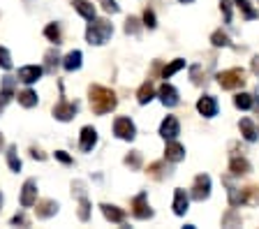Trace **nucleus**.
I'll return each instance as SVG.
<instances>
[{
  "mask_svg": "<svg viewBox=\"0 0 259 229\" xmlns=\"http://www.w3.org/2000/svg\"><path fill=\"white\" fill-rule=\"evenodd\" d=\"M79 220L81 222H88V220H91V202H88L83 195L79 197Z\"/></svg>",
  "mask_w": 259,
  "mask_h": 229,
  "instance_id": "obj_31",
  "label": "nucleus"
},
{
  "mask_svg": "<svg viewBox=\"0 0 259 229\" xmlns=\"http://www.w3.org/2000/svg\"><path fill=\"white\" fill-rule=\"evenodd\" d=\"M0 208H3V195H0Z\"/></svg>",
  "mask_w": 259,
  "mask_h": 229,
  "instance_id": "obj_47",
  "label": "nucleus"
},
{
  "mask_svg": "<svg viewBox=\"0 0 259 229\" xmlns=\"http://www.w3.org/2000/svg\"><path fill=\"white\" fill-rule=\"evenodd\" d=\"M72 5H74V10L79 12L86 21H93V19H95V5H93V3H88V0H74Z\"/></svg>",
  "mask_w": 259,
  "mask_h": 229,
  "instance_id": "obj_22",
  "label": "nucleus"
},
{
  "mask_svg": "<svg viewBox=\"0 0 259 229\" xmlns=\"http://www.w3.org/2000/svg\"><path fill=\"white\" fill-rule=\"evenodd\" d=\"M132 215H135L137 220L153 218V208H151V204H148V197H146V192H139V195L132 199Z\"/></svg>",
  "mask_w": 259,
  "mask_h": 229,
  "instance_id": "obj_5",
  "label": "nucleus"
},
{
  "mask_svg": "<svg viewBox=\"0 0 259 229\" xmlns=\"http://www.w3.org/2000/svg\"><path fill=\"white\" fill-rule=\"evenodd\" d=\"M113 35V26L107 21V19H93L86 28V39L88 44H104L109 37Z\"/></svg>",
  "mask_w": 259,
  "mask_h": 229,
  "instance_id": "obj_2",
  "label": "nucleus"
},
{
  "mask_svg": "<svg viewBox=\"0 0 259 229\" xmlns=\"http://www.w3.org/2000/svg\"><path fill=\"white\" fill-rule=\"evenodd\" d=\"M0 67L3 70H12V56L5 47H0Z\"/></svg>",
  "mask_w": 259,
  "mask_h": 229,
  "instance_id": "obj_38",
  "label": "nucleus"
},
{
  "mask_svg": "<svg viewBox=\"0 0 259 229\" xmlns=\"http://www.w3.org/2000/svg\"><path fill=\"white\" fill-rule=\"evenodd\" d=\"M234 5L241 10V14H243V19H245V21H254V19L259 17V12L250 5V0H234Z\"/></svg>",
  "mask_w": 259,
  "mask_h": 229,
  "instance_id": "obj_25",
  "label": "nucleus"
},
{
  "mask_svg": "<svg viewBox=\"0 0 259 229\" xmlns=\"http://www.w3.org/2000/svg\"><path fill=\"white\" fill-rule=\"evenodd\" d=\"M56 160H60L63 164H72V158L65 151H56Z\"/></svg>",
  "mask_w": 259,
  "mask_h": 229,
  "instance_id": "obj_43",
  "label": "nucleus"
},
{
  "mask_svg": "<svg viewBox=\"0 0 259 229\" xmlns=\"http://www.w3.org/2000/svg\"><path fill=\"white\" fill-rule=\"evenodd\" d=\"M125 164H127L130 169H141V153L139 151H132L130 155H125V160H123Z\"/></svg>",
  "mask_w": 259,
  "mask_h": 229,
  "instance_id": "obj_35",
  "label": "nucleus"
},
{
  "mask_svg": "<svg viewBox=\"0 0 259 229\" xmlns=\"http://www.w3.org/2000/svg\"><path fill=\"white\" fill-rule=\"evenodd\" d=\"M250 67H252V72L259 76V56H254V58H252V63H250Z\"/></svg>",
  "mask_w": 259,
  "mask_h": 229,
  "instance_id": "obj_45",
  "label": "nucleus"
},
{
  "mask_svg": "<svg viewBox=\"0 0 259 229\" xmlns=\"http://www.w3.org/2000/svg\"><path fill=\"white\" fill-rule=\"evenodd\" d=\"M16 98H19V104H21V107H26V109H32V107H37V102H39L37 93H35V90H30V88L21 90V93L16 95Z\"/></svg>",
  "mask_w": 259,
  "mask_h": 229,
  "instance_id": "obj_24",
  "label": "nucleus"
},
{
  "mask_svg": "<svg viewBox=\"0 0 259 229\" xmlns=\"http://www.w3.org/2000/svg\"><path fill=\"white\" fill-rule=\"evenodd\" d=\"M35 213H37L39 220H47L51 218V215H56L58 213V204L54 202V199H42V202H35Z\"/></svg>",
  "mask_w": 259,
  "mask_h": 229,
  "instance_id": "obj_15",
  "label": "nucleus"
},
{
  "mask_svg": "<svg viewBox=\"0 0 259 229\" xmlns=\"http://www.w3.org/2000/svg\"><path fill=\"white\" fill-rule=\"evenodd\" d=\"M81 58H83V56H81V51H70V54L63 58V67L67 72L79 70V67H81Z\"/></svg>",
  "mask_w": 259,
  "mask_h": 229,
  "instance_id": "obj_26",
  "label": "nucleus"
},
{
  "mask_svg": "<svg viewBox=\"0 0 259 229\" xmlns=\"http://www.w3.org/2000/svg\"><path fill=\"white\" fill-rule=\"evenodd\" d=\"M139 19L137 17H130L127 21H125V33L127 35H139Z\"/></svg>",
  "mask_w": 259,
  "mask_h": 229,
  "instance_id": "obj_37",
  "label": "nucleus"
},
{
  "mask_svg": "<svg viewBox=\"0 0 259 229\" xmlns=\"http://www.w3.org/2000/svg\"><path fill=\"white\" fill-rule=\"evenodd\" d=\"M113 134L118 136V139H123V142H132L137 136V127L127 116H120V118H116V123H113Z\"/></svg>",
  "mask_w": 259,
  "mask_h": 229,
  "instance_id": "obj_4",
  "label": "nucleus"
},
{
  "mask_svg": "<svg viewBox=\"0 0 259 229\" xmlns=\"http://www.w3.org/2000/svg\"><path fill=\"white\" fill-rule=\"evenodd\" d=\"M0 146H3V134H0Z\"/></svg>",
  "mask_w": 259,
  "mask_h": 229,
  "instance_id": "obj_48",
  "label": "nucleus"
},
{
  "mask_svg": "<svg viewBox=\"0 0 259 229\" xmlns=\"http://www.w3.org/2000/svg\"><path fill=\"white\" fill-rule=\"evenodd\" d=\"M144 26L148 28V30H153V28L157 26V19H155V12H153V10H146L144 12Z\"/></svg>",
  "mask_w": 259,
  "mask_h": 229,
  "instance_id": "obj_39",
  "label": "nucleus"
},
{
  "mask_svg": "<svg viewBox=\"0 0 259 229\" xmlns=\"http://www.w3.org/2000/svg\"><path fill=\"white\" fill-rule=\"evenodd\" d=\"M97 144V130L91 125H86L83 130H81V136H79V148L83 153H91L93 148H95Z\"/></svg>",
  "mask_w": 259,
  "mask_h": 229,
  "instance_id": "obj_12",
  "label": "nucleus"
},
{
  "mask_svg": "<svg viewBox=\"0 0 259 229\" xmlns=\"http://www.w3.org/2000/svg\"><path fill=\"white\" fill-rule=\"evenodd\" d=\"M88 95H91V109H93V114H97V116L109 114V111H113V109H116V104H118L116 93H113L111 88L91 86Z\"/></svg>",
  "mask_w": 259,
  "mask_h": 229,
  "instance_id": "obj_1",
  "label": "nucleus"
},
{
  "mask_svg": "<svg viewBox=\"0 0 259 229\" xmlns=\"http://www.w3.org/2000/svg\"><path fill=\"white\" fill-rule=\"evenodd\" d=\"M178 3H183V5H190V3H194V0H178Z\"/></svg>",
  "mask_w": 259,
  "mask_h": 229,
  "instance_id": "obj_46",
  "label": "nucleus"
},
{
  "mask_svg": "<svg viewBox=\"0 0 259 229\" xmlns=\"http://www.w3.org/2000/svg\"><path fill=\"white\" fill-rule=\"evenodd\" d=\"M178 134H181V123H178V118L176 116H167L160 125V136L164 142H171V139H176Z\"/></svg>",
  "mask_w": 259,
  "mask_h": 229,
  "instance_id": "obj_7",
  "label": "nucleus"
},
{
  "mask_svg": "<svg viewBox=\"0 0 259 229\" xmlns=\"http://www.w3.org/2000/svg\"><path fill=\"white\" fill-rule=\"evenodd\" d=\"M208 197H210V176L199 174L194 178V186H192V199L194 202H204Z\"/></svg>",
  "mask_w": 259,
  "mask_h": 229,
  "instance_id": "obj_6",
  "label": "nucleus"
},
{
  "mask_svg": "<svg viewBox=\"0 0 259 229\" xmlns=\"http://www.w3.org/2000/svg\"><path fill=\"white\" fill-rule=\"evenodd\" d=\"M185 67V60L183 58H176V60H171L164 70H162V79H169V76H174L178 70H183Z\"/></svg>",
  "mask_w": 259,
  "mask_h": 229,
  "instance_id": "obj_29",
  "label": "nucleus"
},
{
  "mask_svg": "<svg viewBox=\"0 0 259 229\" xmlns=\"http://www.w3.org/2000/svg\"><path fill=\"white\" fill-rule=\"evenodd\" d=\"M197 111H199L204 118L218 116V100L213 98V95H201V98L197 100Z\"/></svg>",
  "mask_w": 259,
  "mask_h": 229,
  "instance_id": "obj_9",
  "label": "nucleus"
},
{
  "mask_svg": "<svg viewBox=\"0 0 259 229\" xmlns=\"http://www.w3.org/2000/svg\"><path fill=\"white\" fill-rule=\"evenodd\" d=\"M44 58H47V72H56V67L60 65V56H58V51L56 49H51V51H47V56H44Z\"/></svg>",
  "mask_w": 259,
  "mask_h": 229,
  "instance_id": "obj_33",
  "label": "nucleus"
},
{
  "mask_svg": "<svg viewBox=\"0 0 259 229\" xmlns=\"http://www.w3.org/2000/svg\"><path fill=\"white\" fill-rule=\"evenodd\" d=\"M257 109H259V104H257Z\"/></svg>",
  "mask_w": 259,
  "mask_h": 229,
  "instance_id": "obj_49",
  "label": "nucleus"
},
{
  "mask_svg": "<svg viewBox=\"0 0 259 229\" xmlns=\"http://www.w3.org/2000/svg\"><path fill=\"white\" fill-rule=\"evenodd\" d=\"M164 158H167V162H181V160H185V148L171 139V142H167V148H164Z\"/></svg>",
  "mask_w": 259,
  "mask_h": 229,
  "instance_id": "obj_16",
  "label": "nucleus"
},
{
  "mask_svg": "<svg viewBox=\"0 0 259 229\" xmlns=\"http://www.w3.org/2000/svg\"><path fill=\"white\" fill-rule=\"evenodd\" d=\"M35 202H37V183L32 178H28L21 188V206L30 208V206H35Z\"/></svg>",
  "mask_w": 259,
  "mask_h": 229,
  "instance_id": "obj_10",
  "label": "nucleus"
},
{
  "mask_svg": "<svg viewBox=\"0 0 259 229\" xmlns=\"http://www.w3.org/2000/svg\"><path fill=\"white\" fill-rule=\"evenodd\" d=\"M102 215L109 220V222H116V224H123L125 222V211L118 206H111V204H102Z\"/></svg>",
  "mask_w": 259,
  "mask_h": 229,
  "instance_id": "obj_19",
  "label": "nucleus"
},
{
  "mask_svg": "<svg viewBox=\"0 0 259 229\" xmlns=\"http://www.w3.org/2000/svg\"><path fill=\"white\" fill-rule=\"evenodd\" d=\"M157 98H160V102L164 104V107H176L178 102H181V98H178V90L171 86V83H162L160 90H157Z\"/></svg>",
  "mask_w": 259,
  "mask_h": 229,
  "instance_id": "obj_11",
  "label": "nucleus"
},
{
  "mask_svg": "<svg viewBox=\"0 0 259 229\" xmlns=\"http://www.w3.org/2000/svg\"><path fill=\"white\" fill-rule=\"evenodd\" d=\"M12 224H21V227H28V218L23 213H16L14 218H12Z\"/></svg>",
  "mask_w": 259,
  "mask_h": 229,
  "instance_id": "obj_42",
  "label": "nucleus"
},
{
  "mask_svg": "<svg viewBox=\"0 0 259 229\" xmlns=\"http://www.w3.org/2000/svg\"><path fill=\"white\" fill-rule=\"evenodd\" d=\"M153 98H155V86H153V81L148 79V81L141 83L139 93H137V100H139V104H148Z\"/></svg>",
  "mask_w": 259,
  "mask_h": 229,
  "instance_id": "obj_23",
  "label": "nucleus"
},
{
  "mask_svg": "<svg viewBox=\"0 0 259 229\" xmlns=\"http://www.w3.org/2000/svg\"><path fill=\"white\" fill-rule=\"evenodd\" d=\"M30 155H32L35 160H47V155H44L42 151H37V148H30Z\"/></svg>",
  "mask_w": 259,
  "mask_h": 229,
  "instance_id": "obj_44",
  "label": "nucleus"
},
{
  "mask_svg": "<svg viewBox=\"0 0 259 229\" xmlns=\"http://www.w3.org/2000/svg\"><path fill=\"white\" fill-rule=\"evenodd\" d=\"M222 227H241V215H238L234 208H229V211L222 215Z\"/></svg>",
  "mask_w": 259,
  "mask_h": 229,
  "instance_id": "obj_30",
  "label": "nucleus"
},
{
  "mask_svg": "<svg viewBox=\"0 0 259 229\" xmlns=\"http://www.w3.org/2000/svg\"><path fill=\"white\" fill-rule=\"evenodd\" d=\"M243 204H248V206H257L259 204V188H254V186L243 188Z\"/></svg>",
  "mask_w": 259,
  "mask_h": 229,
  "instance_id": "obj_28",
  "label": "nucleus"
},
{
  "mask_svg": "<svg viewBox=\"0 0 259 229\" xmlns=\"http://www.w3.org/2000/svg\"><path fill=\"white\" fill-rule=\"evenodd\" d=\"M234 107L236 109H243V111H248L254 107V98L250 93H238L236 98H234Z\"/></svg>",
  "mask_w": 259,
  "mask_h": 229,
  "instance_id": "obj_27",
  "label": "nucleus"
},
{
  "mask_svg": "<svg viewBox=\"0 0 259 229\" xmlns=\"http://www.w3.org/2000/svg\"><path fill=\"white\" fill-rule=\"evenodd\" d=\"M44 74V70L42 67H37V65H26V67H21L19 70V81H23V83H35V81H39V76Z\"/></svg>",
  "mask_w": 259,
  "mask_h": 229,
  "instance_id": "obj_14",
  "label": "nucleus"
},
{
  "mask_svg": "<svg viewBox=\"0 0 259 229\" xmlns=\"http://www.w3.org/2000/svg\"><path fill=\"white\" fill-rule=\"evenodd\" d=\"M188 206H190L188 192H185L183 188H176V190H174V213H176V215H185Z\"/></svg>",
  "mask_w": 259,
  "mask_h": 229,
  "instance_id": "obj_13",
  "label": "nucleus"
},
{
  "mask_svg": "<svg viewBox=\"0 0 259 229\" xmlns=\"http://www.w3.org/2000/svg\"><path fill=\"white\" fill-rule=\"evenodd\" d=\"M44 35H47V39L49 42H54L56 47L60 44V28L56 26V23H49V26L44 28Z\"/></svg>",
  "mask_w": 259,
  "mask_h": 229,
  "instance_id": "obj_34",
  "label": "nucleus"
},
{
  "mask_svg": "<svg viewBox=\"0 0 259 229\" xmlns=\"http://www.w3.org/2000/svg\"><path fill=\"white\" fill-rule=\"evenodd\" d=\"M220 10L225 14V21L232 23V0H220Z\"/></svg>",
  "mask_w": 259,
  "mask_h": 229,
  "instance_id": "obj_40",
  "label": "nucleus"
},
{
  "mask_svg": "<svg viewBox=\"0 0 259 229\" xmlns=\"http://www.w3.org/2000/svg\"><path fill=\"white\" fill-rule=\"evenodd\" d=\"M218 83H220L225 90H238V88L245 86V72L241 67H232V70H225L218 74Z\"/></svg>",
  "mask_w": 259,
  "mask_h": 229,
  "instance_id": "obj_3",
  "label": "nucleus"
},
{
  "mask_svg": "<svg viewBox=\"0 0 259 229\" xmlns=\"http://www.w3.org/2000/svg\"><path fill=\"white\" fill-rule=\"evenodd\" d=\"M210 44L218 47V49H220V47H229V35L222 33V30H215V33L210 35Z\"/></svg>",
  "mask_w": 259,
  "mask_h": 229,
  "instance_id": "obj_36",
  "label": "nucleus"
},
{
  "mask_svg": "<svg viewBox=\"0 0 259 229\" xmlns=\"http://www.w3.org/2000/svg\"><path fill=\"white\" fill-rule=\"evenodd\" d=\"M250 162H248V158H243V155H234L232 158V162H229V171H232V176H245V174H250Z\"/></svg>",
  "mask_w": 259,
  "mask_h": 229,
  "instance_id": "obj_17",
  "label": "nucleus"
},
{
  "mask_svg": "<svg viewBox=\"0 0 259 229\" xmlns=\"http://www.w3.org/2000/svg\"><path fill=\"white\" fill-rule=\"evenodd\" d=\"M148 176H151L153 180H164L171 176V167H169L167 162H153L151 167H148Z\"/></svg>",
  "mask_w": 259,
  "mask_h": 229,
  "instance_id": "obj_20",
  "label": "nucleus"
},
{
  "mask_svg": "<svg viewBox=\"0 0 259 229\" xmlns=\"http://www.w3.org/2000/svg\"><path fill=\"white\" fill-rule=\"evenodd\" d=\"M238 127H241V134H243V139L245 142H257L259 139V132H257V127H254V123L250 118H243L241 123H238Z\"/></svg>",
  "mask_w": 259,
  "mask_h": 229,
  "instance_id": "obj_21",
  "label": "nucleus"
},
{
  "mask_svg": "<svg viewBox=\"0 0 259 229\" xmlns=\"http://www.w3.org/2000/svg\"><path fill=\"white\" fill-rule=\"evenodd\" d=\"M14 86H16V79L14 76H5L3 79V90H0V109L10 104V100L14 98Z\"/></svg>",
  "mask_w": 259,
  "mask_h": 229,
  "instance_id": "obj_18",
  "label": "nucleus"
},
{
  "mask_svg": "<svg viewBox=\"0 0 259 229\" xmlns=\"http://www.w3.org/2000/svg\"><path fill=\"white\" fill-rule=\"evenodd\" d=\"M76 102H67V100H60L58 104L54 107V118L56 120H63V123H67V120H72L76 116Z\"/></svg>",
  "mask_w": 259,
  "mask_h": 229,
  "instance_id": "obj_8",
  "label": "nucleus"
},
{
  "mask_svg": "<svg viewBox=\"0 0 259 229\" xmlns=\"http://www.w3.org/2000/svg\"><path fill=\"white\" fill-rule=\"evenodd\" d=\"M102 7L107 12H111V14H116L118 12V5H116V0H102Z\"/></svg>",
  "mask_w": 259,
  "mask_h": 229,
  "instance_id": "obj_41",
  "label": "nucleus"
},
{
  "mask_svg": "<svg viewBox=\"0 0 259 229\" xmlns=\"http://www.w3.org/2000/svg\"><path fill=\"white\" fill-rule=\"evenodd\" d=\"M7 164H10L12 171H21V160H19V155H16V146L7 148Z\"/></svg>",
  "mask_w": 259,
  "mask_h": 229,
  "instance_id": "obj_32",
  "label": "nucleus"
}]
</instances>
